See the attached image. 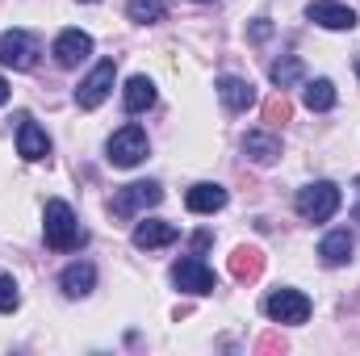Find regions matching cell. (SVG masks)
<instances>
[{"instance_id":"6da1fadb","label":"cell","mask_w":360,"mask_h":356,"mask_svg":"<svg viewBox=\"0 0 360 356\" xmlns=\"http://www.w3.org/2000/svg\"><path fill=\"white\" fill-rule=\"evenodd\" d=\"M46 248H55V252H72V248H80L84 243V231H80V222H76V214H72V205L68 201H46Z\"/></svg>"},{"instance_id":"7a4b0ae2","label":"cell","mask_w":360,"mask_h":356,"mask_svg":"<svg viewBox=\"0 0 360 356\" xmlns=\"http://www.w3.org/2000/svg\"><path fill=\"white\" fill-rule=\"evenodd\" d=\"M297 214L306 218V222H327L335 210H340V189L331 184V180H314V184H306L302 193H297Z\"/></svg>"},{"instance_id":"3957f363","label":"cell","mask_w":360,"mask_h":356,"mask_svg":"<svg viewBox=\"0 0 360 356\" xmlns=\"http://www.w3.org/2000/svg\"><path fill=\"white\" fill-rule=\"evenodd\" d=\"M160 201H164V189L155 180H139V184L117 189L113 201H109V210H113V218H134V214H143V210H151Z\"/></svg>"},{"instance_id":"277c9868","label":"cell","mask_w":360,"mask_h":356,"mask_svg":"<svg viewBox=\"0 0 360 356\" xmlns=\"http://www.w3.org/2000/svg\"><path fill=\"white\" fill-rule=\"evenodd\" d=\"M264 314L272 323H285V327H297L310 319V298L297 293V289H272L264 298Z\"/></svg>"},{"instance_id":"5b68a950","label":"cell","mask_w":360,"mask_h":356,"mask_svg":"<svg viewBox=\"0 0 360 356\" xmlns=\"http://www.w3.org/2000/svg\"><path fill=\"white\" fill-rule=\"evenodd\" d=\"M147 160V134H143V126H122L113 139H109V164L113 168H134V164H143Z\"/></svg>"},{"instance_id":"8992f818","label":"cell","mask_w":360,"mask_h":356,"mask_svg":"<svg viewBox=\"0 0 360 356\" xmlns=\"http://www.w3.org/2000/svg\"><path fill=\"white\" fill-rule=\"evenodd\" d=\"M172 285H176L180 293L201 298V293H214V289H218V276H214V268L205 265L201 256H184V260L172 268Z\"/></svg>"},{"instance_id":"52a82bcc","label":"cell","mask_w":360,"mask_h":356,"mask_svg":"<svg viewBox=\"0 0 360 356\" xmlns=\"http://www.w3.org/2000/svg\"><path fill=\"white\" fill-rule=\"evenodd\" d=\"M34 59H38V42H34L25 30H8V34H0V63H4V68L30 72Z\"/></svg>"},{"instance_id":"ba28073f","label":"cell","mask_w":360,"mask_h":356,"mask_svg":"<svg viewBox=\"0 0 360 356\" xmlns=\"http://www.w3.org/2000/svg\"><path fill=\"white\" fill-rule=\"evenodd\" d=\"M113 76H117L113 59H101V63L89 72V80L76 89V105H80V109H96V105L109 96V89H113Z\"/></svg>"},{"instance_id":"9c48e42d","label":"cell","mask_w":360,"mask_h":356,"mask_svg":"<svg viewBox=\"0 0 360 356\" xmlns=\"http://www.w3.org/2000/svg\"><path fill=\"white\" fill-rule=\"evenodd\" d=\"M51 55H55L59 68H80L92 55V38L84 30H63V34L55 38V51H51Z\"/></svg>"},{"instance_id":"30bf717a","label":"cell","mask_w":360,"mask_h":356,"mask_svg":"<svg viewBox=\"0 0 360 356\" xmlns=\"http://www.w3.org/2000/svg\"><path fill=\"white\" fill-rule=\"evenodd\" d=\"M306 17H310L314 25H323V30H352V25H356V13H352L348 4H340V0H314V4L306 8Z\"/></svg>"},{"instance_id":"8fae6325","label":"cell","mask_w":360,"mask_h":356,"mask_svg":"<svg viewBox=\"0 0 360 356\" xmlns=\"http://www.w3.org/2000/svg\"><path fill=\"white\" fill-rule=\"evenodd\" d=\"M17 155L30 160V164H38V160L51 155V139H46V130H42L38 122H30V117H21V130H17Z\"/></svg>"},{"instance_id":"7c38bea8","label":"cell","mask_w":360,"mask_h":356,"mask_svg":"<svg viewBox=\"0 0 360 356\" xmlns=\"http://www.w3.org/2000/svg\"><path fill=\"white\" fill-rule=\"evenodd\" d=\"M218 96H222V105H226L231 113H243V109L256 105L252 80H239V76H222V80H218Z\"/></svg>"},{"instance_id":"4fadbf2b","label":"cell","mask_w":360,"mask_h":356,"mask_svg":"<svg viewBox=\"0 0 360 356\" xmlns=\"http://www.w3.org/2000/svg\"><path fill=\"white\" fill-rule=\"evenodd\" d=\"M184 205H188L193 214H214V210H222V205H226V189H222V184L201 180V184H193V189L184 193Z\"/></svg>"},{"instance_id":"5bb4252c","label":"cell","mask_w":360,"mask_h":356,"mask_svg":"<svg viewBox=\"0 0 360 356\" xmlns=\"http://www.w3.org/2000/svg\"><path fill=\"white\" fill-rule=\"evenodd\" d=\"M176 227L172 222H160V218H151V222H139L134 227V248H143V252H151V248H168V243H176Z\"/></svg>"},{"instance_id":"9a60e30c","label":"cell","mask_w":360,"mask_h":356,"mask_svg":"<svg viewBox=\"0 0 360 356\" xmlns=\"http://www.w3.org/2000/svg\"><path fill=\"white\" fill-rule=\"evenodd\" d=\"M243 151H248L252 164L269 168V164H276V155H281V143H276V134H269V130H248L243 134Z\"/></svg>"},{"instance_id":"2e32d148","label":"cell","mask_w":360,"mask_h":356,"mask_svg":"<svg viewBox=\"0 0 360 356\" xmlns=\"http://www.w3.org/2000/svg\"><path fill=\"white\" fill-rule=\"evenodd\" d=\"M352 252H356V239H352L348 231H331V235L319 243V256H323V265H331V268L348 265V260H352Z\"/></svg>"},{"instance_id":"e0dca14e","label":"cell","mask_w":360,"mask_h":356,"mask_svg":"<svg viewBox=\"0 0 360 356\" xmlns=\"http://www.w3.org/2000/svg\"><path fill=\"white\" fill-rule=\"evenodd\" d=\"M264 272V252L260 248H235L231 252V276L235 281H256Z\"/></svg>"},{"instance_id":"ac0fdd59","label":"cell","mask_w":360,"mask_h":356,"mask_svg":"<svg viewBox=\"0 0 360 356\" xmlns=\"http://www.w3.org/2000/svg\"><path fill=\"white\" fill-rule=\"evenodd\" d=\"M59 285H63L68 298H84V293H92V285H96V268L92 265H68L63 276H59Z\"/></svg>"},{"instance_id":"d6986e66","label":"cell","mask_w":360,"mask_h":356,"mask_svg":"<svg viewBox=\"0 0 360 356\" xmlns=\"http://www.w3.org/2000/svg\"><path fill=\"white\" fill-rule=\"evenodd\" d=\"M122 101H126L130 113H143V109L155 105V84H151L147 76H134V80L126 84V92H122Z\"/></svg>"},{"instance_id":"ffe728a7","label":"cell","mask_w":360,"mask_h":356,"mask_svg":"<svg viewBox=\"0 0 360 356\" xmlns=\"http://www.w3.org/2000/svg\"><path fill=\"white\" fill-rule=\"evenodd\" d=\"M302 101H306L310 113H327V109L335 105V84H331V80H310L306 92H302Z\"/></svg>"},{"instance_id":"44dd1931","label":"cell","mask_w":360,"mask_h":356,"mask_svg":"<svg viewBox=\"0 0 360 356\" xmlns=\"http://www.w3.org/2000/svg\"><path fill=\"white\" fill-rule=\"evenodd\" d=\"M126 13H130V21H139V25H155V21L168 17L164 0H126Z\"/></svg>"},{"instance_id":"7402d4cb","label":"cell","mask_w":360,"mask_h":356,"mask_svg":"<svg viewBox=\"0 0 360 356\" xmlns=\"http://www.w3.org/2000/svg\"><path fill=\"white\" fill-rule=\"evenodd\" d=\"M269 76H272V84L276 89H289V84H297L302 80V59L297 55H285V59H276L269 68Z\"/></svg>"},{"instance_id":"603a6c76","label":"cell","mask_w":360,"mask_h":356,"mask_svg":"<svg viewBox=\"0 0 360 356\" xmlns=\"http://www.w3.org/2000/svg\"><path fill=\"white\" fill-rule=\"evenodd\" d=\"M21 306V293H17V281L13 276H0V314H13Z\"/></svg>"},{"instance_id":"cb8c5ba5","label":"cell","mask_w":360,"mask_h":356,"mask_svg":"<svg viewBox=\"0 0 360 356\" xmlns=\"http://www.w3.org/2000/svg\"><path fill=\"white\" fill-rule=\"evenodd\" d=\"M289 113H293V109H289V101H285V96L264 101V117H269V122H289Z\"/></svg>"},{"instance_id":"d4e9b609","label":"cell","mask_w":360,"mask_h":356,"mask_svg":"<svg viewBox=\"0 0 360 356\" xmlns=\"http://www.w3.org/2000/svg\"><path fill=\"white\" fill-rule=\"evenodd\" d=\"M252 34H256V38H269L272 25H269V21H256V30H252Z\"/></svg>"},{"instance_id":"484cf974","label":"cell","mask_w":360,"mask_h":356,"mask_svg":"<svg viewBox=\"0 0 360 356\" xmlns=\"http://www.w3.org/2000/svg\"><path fill=\"white\" fill-rule=\"evenodd\" d=\"M8 101V84H4V76H0V105Z\"/></svg>"},{"instance_id":"4316f807","label":"cell","mask_w":360,"mask_h":356,"mask_svg":"<svg viewBox=\"0 0 360 356\" xmlns=\"http://www.w3.org/2000/svg\"><path fill=\"white\" fill-rule=\"evenodd\" d=\"M352 218H356V222H360V205H356V210H352Z\"/></svg>"},{"instance_id":"83f0119b","label":"cell","mask_w":360,"mask_h":356,"mask_svg":"<svg viewBox=\"0 0 360 356\" xmlns=\"http://www.w3.org/2000/svg\"><path fill=\"white\" fill-rule=\"evenodd\" d=\"M84 4H92V0H84Z\"/></svg>"}]
</instances>
